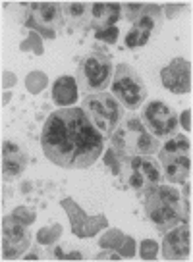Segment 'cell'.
Instances as JSON below:
<instances>
[{"label": "cell", "instance_id": "cell-1", "mask_svg": "<svg viewBox=\"0 0 193 262\" xmlns=\"http://www.w3.org/2000/svg\"><path fill=\"white\" fill-rule=\"evenodd\" d=\"M43 152L60 168H89L103 155L105 139L81 108H60L50 112L41 133Z\"/></svg>", "mask_w": 193, "mask_h": 262}, {"label": "cell", "instance_id": "cell-2", "mask_svg": "<svg viewBox=\"0 0 193 262\" xmlns=\"http://www.w3.org/2000/svg\"><path fill=\"white\" fill-rule=\"evenodd\" d=\"M143 201L147 216L151 218L155 228L162 233L176 228L182 222H187L189 218V203L174 187L157 185V187L145 191Z\"/></svg>", "mask_w": 193, "mask_h": 262}, {"label": "cell", "instance_id": "cell-3", "mask_svg": "<svg viewBox=\"0 0 193 262\" xmlns=\"http://www.w3.org/2000/svg\"><path fill=\"white\" fill-rule=\"evenodd\" d=\"M110 145L116 152L126 156H149L161 150V139H157L145 127L139 116H129L110 135Z\"/></svg>", "mask_w": 193, "mask_h": 262}, {"label": "cell", "instance_id": "cell-4", "mask_svg": "<svg viewBox=\"0 0 193 262\" xmlns=\"http://www.w3.org/2000/svg\"><path fill=\"white\" fill-rule=\"evenodd\" d=\"M161 170L170 183H185L191 173V143L185 135H172L159 150Z\"/></svg>", "mask_w": 193, "mask_h": 262}, {"label": "cell", "instance_id": "cell-5", "mask_svg": "<svg viewBox=\"0 0 193 262\" xmlns=\"http://www.w3.org/2000/svg\"><path fill=\"white\" fill-rule=\"evenodd\" d=\"M81 110L85 112L89 122L103 135V139H110L118 123L122 122V108L118 100L108 93H93L81 102Z\"/></svg>", "mask_w": 193, "mask_h": 262}, {"label": "cell", "instance_id": "cell-6", "mask_svg": "<svg viewBox=\"0 0 193 262\" xmlns=\"http://www.w3.org/2000/svg\"><path fill=\"white\" fill-rule=\"evenodd\" d=\"M122 10H124V17L133 24L126 35V47L139 49V47L147 45L151 33L157 27H161V8L155 4H128Z\"/></svg>", "mask_w": 193, "mask_h": 262}, {"label": "cell", "instance_id": "cell-7", "mask_svg": "<svg viewBox=\"0 0 193 262\" xmlns=\"http://www.w3.org/2000/svg\"><path fill=\"white\" fill-rule=\"evenodd\" d=\"M112 97L126 110H137L147 98V87L143 77L128 64H120L112 75Z\"/></svg>", "mask_w": 193, "mask_h": 262}, {"label": "cell", "instance_id": "cell-8", "mask_svg": "<svg viewBox=\"0 0 193 262\" xmlns=\"http://www.w3.org/2000/svg\"><path fill=\"white\" fill-rule=\"evenodd\" d=\"M112 81V60L103 50H93L78 70V83L85 93H103Z\"/></svg>", "mask_w": 193, "mask_h": 262}, {"label": "cell", "instance_id": "cell-9", "mask_svg": "<svg viewBox=\"0 0 193 262\" xmlns=\"http://www.w3.org/2000/svg\"><path fill=\"white\" fill-rule=\"evenodd\" d=\"M120 178H124L131 189L145 193L149 189L161 185V164L153 158H149V156H126Z\"/></svg>", "mask_w": 193, "mask_h": 262}, {"label": "cell", "instance_id": "cell-10", "mask_svg": "<svg viewBox=\"0 0 193 262\" xmlns=\"http://www.w3.org/2000/svg\"><path fill=\"white\" fill-rule=\"evenodd\" d=\"M141 122L157 139H168L178 127V116L174 108L162 100H153L143 108Z\"/></svg>", "mask_w": 193, "mask_h": 262}, {"label": "cell", "instance_id": "cell-11", "mask_svg": "<svg viewBox=\"0 0 193 262\" xmlns=\"http://www.w3.org/2000/svg\"><path fill=\"white\" fill-rule=\"evenodd\" d=\"M62 16H64L62 6L56 2H37L29 8L25 21L27 25H35L47 37H52L54 31L62 25Z\"/></svg>", "mask_w": 193, "mask_h": 262}, {"label": "cell", "instance_id": "cell-12", "mask_svg": "<svg viewBox=\"0 0 193 262\" xmlns=\"http://www.w3.org/2000/svg\"><path fill=\"white\" fill-rule=\"evenodd\" d=\"M31 243V235L25 224L17 222L14 216H8L2 222V251L6 258H16Z\"/></svg>", "mask_w": 193, "mask_h": 262}, {"label": "cell", "instance_id": "cell-13", "mask_svg": "<svg viewBox=\"0 0 193 262\" xmlns=\"http://www.w3.org/2000/svg\"><path fill=\"white\" fill-rule=\"evenodd\" d=\"M161 81L174 95L189 93L191 91V64L184 58H174L161 72Z\"/></svg>", "mask_w": 193, "mask_h": 262}, {"label": "cell", "instance_id": "cell-14", "mask_svg": "<svg viewBox=\"0 0 193 262\" xmlns=\"http://www.w3.org/2000/svg\"><path fill=\"white\" fill-rule=\"evenodd\" d=\"M191 253V229L182 222L176 228L166 231V237L162 241V254L166 260H184Z\"/></svg>", "mask_w": 193, "mask_h": 262}, {"label": "cell", "instance_id": "cell-15", "mask_svg": "<svg viewBox=\"0 0 193 262\" xmlns=\"http://www.w3.org/2000/svg\"><path fill=\"white\" fill-rule=\"evenodd\" d=\"M27 166V155L20 145L12 141L2 143V173L6 176V180H14L25 170Z\"/></svg>", "mask_w": 193, "mask_h": 262}, {"label": "cell", "instance_id": "cell-16", "mask_svg": "<svg viewBox=\"0 0 193 262\" xmlns=\"http://www.w3.org/2000/svg\"><path fill=\"white\" fill-rule=\"evenodd\" d=\"M122 6L118 2H96L91 6V24L95 25L96 31L114 27V24L120 19Z\"/></svg>", "mask_w": 193, "mask_h": 262}, {"label": "cell", "instance_id": "cell-17", "mask_svg": "<svg viewBox=\"0 0 193 262\" xmlns=\"http://www.w3.org/2000/svg\"><path fill=\"white\" fill-rule=\"evenodd\" d=\"M52 100L58 106L70 108L78 100V83L70 75H62L58 77L54 85H52Z\"/></svg>", "mask_w": 193, "mask_h": 262}, {"label": "cell", "instance_id": "cell-18", "mask_svg": "<svg viewBox=\"0 0 193 262\" xmlns=\"http://www.w3.org/2000/svg\"><path fill=\"white\" fill-rule=\"evenodd\" d=\"M62 12H64L66 19H70L73 24H81L87 19L89 6L85 2H68V4H64Z\"/></svg>", "mask_w": 193, "mask_h": 262}, {"label": "cell", "instance_id": "cell-19", "mask_svg": "<svg viewBox=\"0 0 193 262\" xmlns=\"http://www.w3.org/2000/svg\"><path fill=\"white\" fill-rule=\"evenodd\" d=\"M118 27L114 25V27H106V29H101V31L95 33V37L99 41L103 42H108V45H114V42L118 41Z\"/></svg>", "mask_w": 193, "mask_h": 262}]
</instances>
